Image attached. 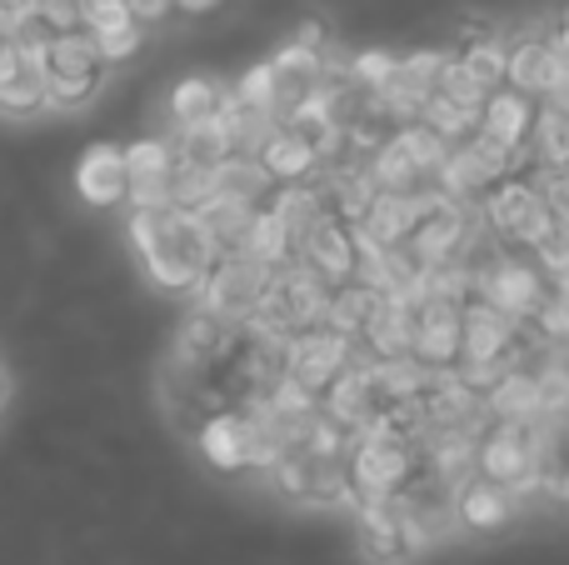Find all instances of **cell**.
Returning <instances> with one entry per match:
<instances>
[{"instance_id": "1", "label": "cell", "mask_w": 569, "mask_h": 565, "mask_svg": "<svg viewBox=\"0 0 569 565\" xmlns=\"http://www.w3.org/2000/svg\"><path fill=\"white\" fill-rule=\"evenodd\" d=\"M130 240H136V256L146 266V276L160 290H180V296H196L200 280L220 260L206 220L180 206L130 210Z\"/></svg>"}, {"instance_id": "16", "label": "cell", "mask_w": 569, "mask_h": 565, "mask_svg": "<svg viewBox=\"0 0 569 565\" xmlns=\"http://www.w3.org/2000/svg\"><path fill=\"white\" fill-rule=\"evenodd\" d=\"M370 565H380V561H370Z\"/></svg>"}, {"instance_id": "15", "label": "cell", "mask_w": 569, "mask_h": 565, "mask_svg": "<svg viewBox=\"0 0 569 565\" xmlns=\"http://www.w3.org/2000/svg\"><path fill=\"white\" fill-rule=\"evenodd\" d=\"M0 396H6V380H0Z\"/></svg>"}, {"instance_id": "4", "label": "cell", "mask_w": 569, "mask_h": 565, "mask_svg": "<svg viewBox=\"0 0 569 565\" xmlns=\"http://www.w3.org/2000/svg\"><path fill=\"white\" fill-rule=\"evenodd\" d=\"M350 360H355V346L345 336H335V330H325V326L300 330V336L284 340V380L300 386V390H310V396H320Z\"/></svg>"}, {"instance_id": "2", "label": "cell", "mask_w": 569, "mask_h": 565, "mask_svg": "<svg viewBox=\"0 0 569 565\" xmlns=\"http://www.w3.org/2000/svg\"><path fill=\"white\" fill-rule=\"evenodd\" d=\"M40 70H46V100L50 110H80L100 96L110 66L100 56V46L86 30H70V36H50L40 50Z\"/></svg>"}, {"instance_id": "7", "label": "cell", "mask_w": 569, "mask_h": 565, "mask_svg": "<svg viewBox=\"0 0 569 565\" xmlns=\"http://www.w3.org/2000/svg\"><path fill=\"white\" fill-rule=\"evenodd\" d=\"M535 110H540L535 100L515 96V90H495V96L485 100L480 120H475V136H480L485 146L505 150V156L520 166L525 146H530V130H535Z\"/></svg>"}, {"instance_id": "10", "label": "cell", "mask_w": 569, "mask_h": 565, "mask_svg": "<svg viewBox=\"0 0 569 565\" xmlns=\"http://www.w3.org/2000/svg\"><path fill=\"white\" fill-rule=\"evenodd\" d=\"M226 96H230V86H220L216 76H186L176 90H170V130L220 120V110H226Z\"/></svg>"}, {"instance_id": "3", "label": "cell", "mask_w": 569, "mask_h": 565, "mask_svg": "<svg viewBox=\"0 0 569 565\" xmlns=\"http://www.w3.org/2000/svg\"><path fill=\"white\" fill-rule=\"evenodd\" d=\"M196 430H200V450H206V460L216 470H226V476H246V470L270 466V446H266V436H260L256 416H250L246 406L216 410V416H206Z\"/></svg>"}, {"instance_id": "5", "label": "cell", "mask_w": 569, "mask_h": 565, "mask_svg": "<svg viewBox=\"0 0 569 565\" xmlns=\"http://www.w3.org/2000/svg\"><path fill=\"white\" fill-rule=\"evenodd\" d=\"M170 180H176V150L166 136H146L126 146V200L130 210L170 206Z\"/></svg>"}, {"instance_id": "13", "label": "cell", "mask_w": 569, "mask_h": 565, "mask_svg": "<svg viewBox=\"0 0 569 565\" xmlns=\"http://www.w3.org/2000/svg\"><path fill=\"white\" fill-rule=\"evenodd\" d=\"M26 10H30V0H0V16L6 20H20Z\"/></svg>"}, {"instance_id": "8", "label": "cell", "mask_w": 569, "mask_h": 565, "mask_svg": "<svg viewBox=\"0 0 569 565\" xmlns=\"http://www.w3.org/2000/svg\"><path fill=\"white\" fill-rule=\"evenodd\" d=\"M76 190L86 206H120L126 200V146H86L76 160Z\"/></svg>"}, {"instance_id": "6", "label": "cell", "mask_w": 569, "mask_h": 565, "mask_svg": "<svg viewBox=\"0 0 569 565\" xmlns=\"http://www.w3.org/2000/svg\"><path fill=\"white\" fill-rule=\"evenodd\" d=\"M295 260H300L305 270H315L325 286H340V280H355V266H360V240H355V230L345 226V220L325 216L320 226L305 236V246L295 250Z\"/></svg>"}, {"instance_id": "12", "label": "cell", "mask_w": 569, "mask_h": 565, "mask_svg": "<svg viewBox=\"0 0 569 565\" xmlns=\"http://www.w3.org/2000/svg\"><path fill=\"white\" fill-rule=\"evenodd\" d=\"M10 60H16V40H10V20L0 16V76L10 70Z\"/></svg>"}, {"instance_id": "9", "label": "cell", "mask_w": 569, "mask_h": 565, "mask_svg": "<svg viewBox=\"0 0 569 565\" xmlns=\"http://www.w3.org/2000/svg\"><path fill=\"white\" fill-rule=\"evenodd\" d=\"M40 110H50L40 50L16 46V60H10V70L0 76V116H40Z\"/></svg>"}, {"instance_id": "11", "label": "cell", "mask_w": 569, "mask_h": 565, "mask_svg": "<svg viewBox=\"0 0 569 565\" xmlns=\"http://www.w3.org/2000/svg\"><path fill=\"white\" fill-rule=\"evenodd\" d=\"M515 506H520V500H515L510 490L475 476L470 486H460V496H455V521L470 531H500V526H510Z\"/></svg>"}, {"instance_id": "14", "label": "cell", "mask_w": 569, "mask_h": 565, "mask_svg": "<svg viewBox=\"0 0 569 565\" xmlns=\"http://www.w3.org/2000/svg\"><path fill=\"white\" fill-rule=\"evenodd\" d=\"M555 40H560V50L569 56V10H565V20H560V30H555Z\"/></svg>"}]
</instances>
